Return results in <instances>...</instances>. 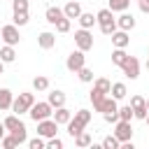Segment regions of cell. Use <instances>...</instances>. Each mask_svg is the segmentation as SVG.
Returning a JSON list of instances; mask_svg holds the SVG:
<instances>
[{
    "label": "cell",
    "instance_id": "obj_1",
    "mask_svg": "<svg viewBox=\"0 0 149 149\" xmlns=\"http://www.w3.org/2000/svg\"><path fill=\"white\" fill-rule=\"evenodd\" d=\"M91 116H93V114H91L88 109H77V112L72 114V119L65 123V126H68V133H70L72 137H74V135H79V133L91 123Z\"/></svg>",
    "mask_w": 149,
    "mask_h": 149
},
{
    "label": "cell",
    "instance_id": "obj_2",
    "mask_svg": "<svg viewBox=\"0 0 149 149\" xmlns=\"http://www.w3.org/2000/svg\"><path fill=\"white\" fill-rule=\"evenodd\" d=\"M95 21H98V26H100V33L107 35V37L116 30V19H114V12H112L109 7L100 9V12L95 14Z\"/></svg>",
    "mask_w": 149,
    "mask_h": 149
},
{
    "label": "cell",
    "instance_id": "obj_3",
    "mask_svg": "<svg viewBox=\"0 0 149 149\" xmlns=\"http://www.w3.org/2000/svg\"><path fill=\"white\" fill-rule=\"evenodd\" d=\"M33 102H35V93H30V91H23V93H19L14 100H12V112L14 114H28V109L33 107Z\"/></svg>",
    "mask_w": 149,
    "mask_h": 149
},
{
    "label": "cell",
    "instance_id": "obj_4",
    "mask_svg": "<svg viewBox=\"0 0 149 149\" xmlns=\"http://www.w3.org/2000/svg\"><path fill=\"white\" fill-rule=\"evenodd\" d=\"M28 114H30V119L37 123V121H42V119H49V116L54 114V107H51L47 100H44V102H37V100H35L33 107L28 109Z\"/></svg>",
    "mask_w": 149,
    "mask_h": 149
},
{
    "label": "cell",
    "instance_id": "obj_5",
    "mask_svg": "<svg viewBox=\"0 0 149 149\" xmlns=\"http://www.w3.org/2000/svg\"><path fill=\"white\" fill-rule=\"evenodd\" d=\"M0 40H2L5 44H12V47H16V44L21 42L19 26H14V23H7V26H2V28H0Z\"/></svg>",
    "mask_w": 149,
    "mask_h": 149
},
{
    "label": "cell",
    "instance_id": "obj_6",
    "mask_svg": "<svg viewBox=\"0 0 149 149\" xmlns=\"http://www.w3.org/2000/svg\"><path fill=\"white\" fill-rule=\"evenodd\" d=\"M74 44H77V49H81V51L86 54L88 49H93V33H91L88 28L74 30Z\"/></svg>",
    "mask_w": 149,
    "mask_h": 149
},
{
    "label": "cell",
    "instance_id": "obj_7",
    "mask_svg": "<svg viewBox=\"0 0 149 149\" xmlns=\"http://www.w3.org/2000/svg\"><path fill=\"white\" fill-rule=\"evenodd\" d=\"M86 65V56H84V51L81 49H74L68 58H65V68L70 70V72H77L79 68H84Z\"/></svg>",
    "mask_w": 149,
    "mask_h": 149
},
{
    "label": "cell",
    "instance_id": "obj_8",
    "mask_svg": "<svg viewBox=\"0 0 149 149\" xmlns=\"http://www.w3.org/2000/svg\"><path fill=\"white\" fill-rule=\"evenodd\" d=\"M58 133V123L49 116V119H42V121H37V135H42L44 140H49V137H54Z\"/></svg>",
    "mask_w": 149,
    "mask_h": 149
},
{
    "label": "cell",
    "instance_id": "obj_9",
    "mask_svg": "<svg viewBox=\"0 0 149 149\" xmlns=\"http://www.w3.org/2000/svg\"><path fill=\"white\" fill-rule=\"evenodd\" d=\"M114 135H116L119 142H128V140H133V126H130V121L119 119V121L114 123Z\"/></svg>",
    "mask_w": 149,
    "mask_h": 149
},
{
    "label": "cell",
    "instance_id": "obj_10",
    "mask_svg": "<svg viewBox=\"0 0 149 149\" xmlns=\"http://www.w3.org/2000/svg\"><path fill=\"white\" fill-rule=\"evenodd\" d=\"M121 70H123V74H126L128 79H137V77H140V61H137L135 56H128V58L121 63Z\"/></svg>",
    "mask_w": 149,
    "mask_h": 149
},
{
    "label": "cell",
    "instance_id": "obj_11",
    "mask_svg": "<svg viewBox=\"0 0 149 149\" xmlns=\"http://www.w3.org/2000/svg\"><path fill=\"white\" fill-rule=\"evenodd\" d=\"M128 105L133 107V119H142V121H144V116H147L144 98H142V95H130V102H128Z\"/></svg>",
    "mask_w": 149,
    "mask_h": 149
},
{
    "label": "cell",
    "instance_id": "obj_12",
    "mask_svg": "<svg viewBox=\"0 0 149 149\" xmlns=\"http://www.w3.org/2000/svg\"><path fill=\"white\" fill-rule=\"evenodd\" d=\"M112 44L116 47V49H126L128 44H130V37H128V30H121V28H116L112 35Z\"/></svg>",
    "mask_w": 149,
    "mask_h": 149
},
{
    "label": "cell",
    "instance_id": "obj_13",
    "mask_svg": "<svg viewBox=\"0 0 149 149\" xmlns=\"http://www.w3.org/2000/svg\"><path fill=\"white\" fill-rule=\"evenodd\" d=\"M51 119H54V121H56L58 126H65V123H68V121L72 119V112H70V109H68L65 105H61V107H56V109H54Z\"/></svg>",
    "mask_w": 149,
    "mask_h": 149
},
{
    "label": "cell",
    "instance_id": "obj_14",
    "mask_svg": "<svg viewBox=\"0 0 149 149\" xmlns=\"http://www.w3.org/2000/svg\"><path fill=\"white\" fill-rule=\"evenodd\" d=\"M37 47H40V49H54V47H56V35L49 33V30L40 33V35H37Z\"/></svg>",
    "mask_w": 149,
    "mask_h": 149
},
{
    "label": "cell",
    "instance_id": "obj_15",
    "mask_svg": "<svg viewBox=\"0 0 149 149\" xmlns=\"http://www.w3.org/2000/svg\"><path fill=\"white\" fill-rule=\"evenodd\" d=\"M116 28H121V30H133L135 28V16L133 14H128V12H121V16L116 19Z\"/></svg>",
    "mask_w": 149,
    "mask_h": 149
},
{
    "label": "cell",
    "instance_id": "obj_16",
    "mask_svg": "<svg viewBox=\"0 0 149 149\" xmlns=\"http://www.w3.org/2000/svg\"><path fill=\"white\" fill-rule=\"evenodd\" d=\"M63 14H65L68 19H77V16L81 14V5H79V0H68L65 7H63Z\"/></svg>",
    "mask_w": 149,
    "mask_h": 149
},
{
    "label": "cell",
    "instance_id": "obj_17",
    "mask_svg": "<svg viewBox=\"0 0 149 149\" xmlns=\"http://www.w3.org/2000/svg\"><path fill=\"white\" fill-rule=\"evenodd\" d=\"M109 95H112L114 100H123V98L128 95L126 84H123V81H114V84H112V88H109Z\"/></svg>",
    "mask_w": 149,
    "mask_h": 149
},
{
    "label": "cell",
    "instance_id": "obj_18",
    "mask_svg": "<svg viewBox=\"0 0 149 149\" xmlns=\"http://www.w3.org/2000/svg\"><path fill=\"white\" fill-rule=\"evenodd\" d=\"M47 102H49V105L56 109V107L65 105V93H63V91H58V88H56V91H49V95H47Z\"/></svg>",
    "mask_w": 149,
    "mask_h": 149
},
{
    "label": "cell",
    "instance_id": "obj_19",
    "mask_svg": "<svg viewBox=\"0 0 149 149\" xmlns=\"http://www.w3.org/2000/svg\"><path fill=\"white\" fill-rule=\"evenodd\" d=\"M2 123H5L7 133H12V130H16V128H23V126H26V123L19 119V114H14V112H12L9 116H5V121H2Z\"/></svg>",
    "mask_w": 149,
    "mask_h": 149
},
{
    "label": "cell",
    "instance_id": "obj_20",
    "mask_svg": "<svg viewBox=\"0 0 149 149\" xmlns=\"http://www.w3.org/2000/svg\"><path fill=\"white\" fill-rule=\"evenodd\" d=\"M12 100H14V93L9 88H0V112L12 109Z\"/></svg>",
    "mask_w": 149,
    "mask_h": 149
},
{
    "label": "cell",
    "instance_id": "obj_21",
    "mask_svg": "<svg viewBox=\"0 0 149 149\" xmlns=\"http://www.w3.org/2000/svg\"><path fill=\"white\" fill-rule=\"evenodd\" d=\"M65 14H63V9L61 7H47V12H44V19L51 23V26H56V21H61Z\"/></svg>",
    "mask_w": 149,
    "mask_h": 149
},
{
    "label": "cell",
    "instance_id": "obj_22",
    "mask_svg": "<svg viewBox=\"0 0 149 149\" xmlns=\"http://www.w3.org/2000/svg\"><path fill=\"white\" fill-rule=\"evenodd\" d=\"M77 21H79V26H81V28H88V30L98 23V21H95V16H93L91 12H81V14L77 16Z\"/></svg>",
    "mask_w": 149,
    "mask_h": 149
},
{
    "label": "cell",
    "instance_id": "obj_23",
    "mask_svg": "<svg viewBox=\"0 0 149 149\" xmlns=\"http://www.w3.org/2000/svg\"><path fill=\"white\" fill-rule=\"evenodd\" d=\"M0 61H2V63H14V61H16V51H14L12 44H5V47L0 49Z\"/></svg>",
    "mask_w": 149,
    "mask_h": 149
},
{
    "label": "cell",
    "instance_id": "obj_24",
    "mask_svg": "<svg viewBox=\"0 0 149 149\" xmlns=\"http://www.w3.org/2000/svg\"><path fill=\"white\" fill-rule=\"evenodd\" d=\"M105 95H107V93H102V91H100V88H95V86H93V91L88 93V98H91V102H93V109H95V112H100V105H102Z\"/></svg>",
    "mask_w": 149,
    "mask_h": 149
},
{
    "label": "cell",
    "instance_id": "obj_25",
    "mask_svg": "<svg viewBox=\"0 0 149 149\" xmlns=\"http://www.w3.org/2000/svg\"><path fill=\"white\" fill-rule=\"evenodd\" d=\"M74 144H77L79 149H86V147H91V144H93V140H91V135H88L86 130H81L79 135H74Z\"/></svg>",
    "mask_w": 149,
    "mask_h": 149
},
{
    "label": "cell",
    "instance_id": "obj_26",
    "mask_svg": "<svg viewBox=\"0 0 149 149\" xmlns=\"http://www.w3.org/2000/svg\"><path fill=\"white\" fill-rule=\"evenodd\" d=\"M116 102H119V100H114L112 95H105V100H102V105H100V112L105 114V112H114V109H119Z\"/></svg>",
    "mask_w": 149,
    "mask_h": 149
},
{
    "label": "cell",
    "instance_id": "obj_27",
    "mask_svg": "<svg viewBox=\"0 0 149 149\" xmlns=\"http://www.w3.org/2000/svg\"><path fill=\"white\" fill-rule=\"evenodd\" d=\"M74 74H77L84 84H91V81H93V70H91V68H86V65H84V68H79Z\"/></svg>",
    "mask_w": 149,
    "mask_h": 149
},
{
    "label": "cell",
    "instance_id": "obj_28",
    "mask_svg": "<svg viewBox=\"0 0 149 149\" xmlns=\"http://www.w3.org/2000/svg\"><path fill=\"white\" fill-rule=\"evenodd\" d=\"M112 12H126L128 7H130V0H109V5H107Z\"/></svg>",
    "mask_w": 149,
    "mask_h": 149
},
{
    "label": "cell",
    "instance_id": "obj_29",
    "mask_svg": "<svg viewBox=\"0 0 149 149\" xmlns=\"http://www.w3.org/2000/svg\"><path fill=\"white\" fill-rule=\"evenodd\" d=\"M126 58H128V54H126V49H116V47H114V51H112V63L121 68V63H123Z\"/></svg>",
    "mask_w": 149,
    "mask_h": 149
},
{
    "label": "cell",
    "instance_id": "obj_30",
    "mask_svg": "<svg viewBox=\"0 0 149 149\" xmlns=\"http://www.w3.org/2000/svg\"><path fill=\"white\" fill-rule=\"evenodd\" d=\"M93 86H95V88H100L102 93H107V95H109L112 81H109V79H105V77H98V79H93Z\"/></svg>",
    "mask_w": 149,
    "mask_h": 149
},
{
    "label": "cell",
    "instance_id": "obj_31",
    "mask_svg": "<svg viewBox=\"0 0 149 149\" xmlns=\"http://www.w3.org/2000/svg\"><path fill=\"white\" fill-rule=\"evenodd\" d=\"M100 147H102V149H119V147H121V142H119V140H116V135L112 133V135H107V137L102 140V144H100Z\"/></svg>",
    "mask_w": 149,
    "mask_h": 149
},
{
    "label": "cell",
    "instance_id": "obj_32",
    "mask_svg": "<svg viewBox=\"0 0 149 149\" xmlns=\"http://www.w3.org/2000/svg\"><path fill=\"white\" fill-rule=\"evenodd\" d=\"M28 21H30V19H28V12H14V16H12V23H14V26H19V28H21V26H26Z\"/></svg>",
    "mask_w": 149,
    "mask_h": 149
},
{
    "label": "cell",
    "instance_id": "obj_33",
    "mask_svg": "<svg viewBox=\"0 0 149 149\" xmlns=\"http://www.w3.org/2000/svg\"><path fill=\"white\" fill-rule=\"evenodd\" d=\"M33 88H35V91H47V88H49V79L42 77V74H37V77L33 79Z\"/></svg>",
    "mask_w": 149,
    "mask_h": 149
},
{
    "label": "cell",
    "instance_id": "obj_34",
    "mask_svg": "<svg viewBox=\"0 0 149 149\" xmlns=\"http://www.w3.org/2000/svg\"><path fill=\"white\" fill-rule=\"evenodd\" d=\"M0 144H2L5 149H16V147H19V142L14 140V135H12V133H5V137L0 140Z\"/></svg>",
    "mask_w": 149,
    "mask_h": 149
},
{
    "label": "cell",
    "instance_id": "obj_35",
    "mask_svg": "<svg viewBox=\"0 0 149 149\" xmlns=\"http://www.w3.org/2000/svg\"><path fill=\"white\" fill-rule=\"evenodd\" d=\"M72 28V19H68V16H63L61 21H56V30L58 33H68Z\"/></svg>",
    "mask_w": 149,
    "mask_h": 149
},
{
    "label": "cell",
    "instance_id": "obj_36",
    "mask_svg": "<svg viewBox=\"0 0 149 149\" xmlns=\"http://www.w3.org/2000/svg\"><path fill=\"white\" fill-rule=\"evenodd\" d=\"M28 147H30V149H47V140H44L42 135H37V137L28 140Z\"/></svg>",
    "mask_w": 149,
    "mask_h": 149
},
{
    "label": "cell",
    "instance_id": "obj_37",
    "mask_svg": "<svg viewBox=\"0 0 149 149\" xmlns=\"http://www.w3.org/2000/svg\"><path fill=\"white\" fill-rule=\"evenodd\" d=\"M119 119H123V121H130V119H133V107H130V105H123V107H119Z\"/></svg>",
    "mask_w": 149,
    "mask_h": 149
},
{
    "label": "cell",
    "instance_id": "obj_38",
    "mask_svg": "<svg viewBox=\"0 0 149 149\" xmlns=\"http://www.w3.org/2000/svg\"><path fill=\"white\" fill-rule=\"evenodd\" d=\"M47 149H63V140L56 137V135L49 137V140H47Z\"/></svg>",
    "mask_w": 149,
    "mask_h": 149
},
{
    "label": "cell",
    "instance_id": "obj_39",
    "mask_svg": "<svg viewBox=\"0 0 149 149\" xmlns=\"http://www.w3.org/2000/svg\"><path fill=\"white\" fill-rule=\"evenodd\" d=\"M14 12H28V0H12Z\"/></svg>",
    "mask_w": 149,
    "mask_h": 149
},
{
    "label": "cell",
    "instance_id": "obj_40",
    "mask_svg": "<svg viewBox=\"0 0 149 149\" xmlns=\"http://www.w3.org/2000/svg\"><path fill=\"white\" fill-rule=\"evenodd\" d=\"M102 119H105L107 123H112V126H114V123L119 121V109H114V112H105V114H102Z\"/></svg>",
    "mask_w": 149,
    "mask_h": 149
},
{
    "label": "cell",
    "instance_id": "obj_41",
    "mask_svg": "<svg viewBox=\"0 0 149 149\" xmlns=\"http://www.w3.org/2000/svg\"><path fill=\"white\" fill-rule=\"evenodd\" d=\"M137 5H140L142 14H149V0H137Z\"/></svg>",
    "mask_w": 149,
    "mask_h": 149
},
{
    "label": "cell",
    "instance_id": "obj_42",
    "mask_svg": "<svg viewBox=\"0 0 149 149\" xmlns=\"http://www.w3.org/2000/svg\"><path fill=\"white\" fill-rule=\"evenodd\" d=\"M5 133H7V128H5V123H2V121H0V140H2V137H5Z\"/></svg>",
    "mask_w": 149,
    "mask_h": 149
},
{
    "label": "cell",
    "instance_id": "obj_43",
    "mask_svg": "<svg viewBox=\"0 0 149 149\" xmlns=\"http://www.w3.org/2000/svg\"><path fill=\"white\" fill-rule=\"evenodd\" d=\"M144 105H147V112H149V98H144Z\"/></svg>",
    "mask_w": 149,
    "mask_h": 149
},
{
    "label": "cell",
    "instance_id": "obj_44",
    "mask_svg": "<svg viewBox=\"0 0 149 149\" xmlns=\"http://www.w3.org/2000/svg\"><path fill=\"white\" fill-rule=\"evenodd\" d=\"M2 70H5V63H2V61H0V74H2Z\"/></svg>",
    "mask_w": 149,
    "mask_h": 149
},
{
    "label": "cell",
    "instance_id": "obj_45",
    "mask_svg": "<svg viewBox=\"0 0 149 149\" xmlns=\"http://www.w3.org/2000/svg\"><path fill=\"white\" fill-rule=\"evenodd\" d=\"M144 121H147V126H149V112H147V116H144Z\"/></svg>",
    "mask_w": 149,
    "mask_h": 149
},
{
    "label": "cell",
    "instance_id": "obj_46",
    "mask_svg": "<svg viewBox=\"0 0 149 149\" xmlns=\"http://www.w3.org/2000/svg\"><path fill=\"white\" fill-rule=\"evenodd\" d=\"M147 70H149V58H147Z\"/></svg>",
    "mask_w": 149,
    "mask_h": 149
},
{
    "label": "cell",
    "instance_id": "obj_47",
    "mask_svg": "<svg viewBox=\"0 0 149 149\" xmlns=\"http://www.w3.org/2000/svg\"><path fill=\"white\" fill-rule=\"evenodd\" d=\"M147 54H149V49H147Z\"/></svg>",
    "mask_w": 149,
    "mask_h": 149
}]
</instances>
